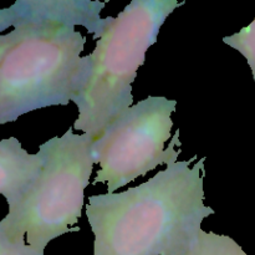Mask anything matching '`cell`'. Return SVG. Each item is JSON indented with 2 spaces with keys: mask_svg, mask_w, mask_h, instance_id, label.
<instances>
[{
  "mask_svg": "<svg viewBox=\"0 0 255 255\" xmlns=\"http://www.w3.org/2000/svg\"><path fill=\"white\" fill-rule=\"evenodd\" d=\"M177 161L139 186L90 196L94 255H183L214 209L204 204V161Z\"/></svg>",
  "mask_w": 255,
  "mask_h": 255,
  "instance_id": "6da1fadb",
  "label": "cell"
},
{
  "mask_svg": "<svg viewBox=\"0 0 255 255\" xmlns=\"http://www.w3.org/2000/svg\"><path fill=\"white\" fill-rule=\"evenodd\" d=\"M186 1L132 0L117 16L105 17L89 55L91 74L74 102L79 116L72 128L97 139L107 126L133 106L132 84L144 64L146 52L157 42L167 17Z\"/></svg>",
  "mask_w": 255,
  "mask_h": 255,
  "instance_id": "7a4b0ae2",
  "label": "cell"
},
{
  "mask_svg": "<svg viewBox=\"0 0 255 255\" xmlns=\"http://www.w3.org/2000/svg\"><path fill=\"white\" fill-rule=\"evenodd\" d=\"M86 37L75 26L30 24L26 36L0 62V126L20 116L76 101L91 74L81 56Z\"/></svg>",
  "mask_w": 255,
  "mask_h": 255,
  "instance_id": "3957f363",
  "label": "cell"
},
{
  "mask_svg": "<svg viewBox=\"0 0 255 255\" xmlns=\"http://www.w3.org/2000/svg\"><path fill=\"white\" fill-rule=\"evenodd\" d=\"M86 133L69 128L40 144L42 167L25 196L9 208L0 227L12 241H25L37 251L66 233L79 232L85 189L94 171L91 146Z\"/></svg>",
  "mask_w": 255,
  "mask_h": 255,
  "instance_id": "277c9868",
  "label": "cell"
},
{
  "mask_svg": "<svg viewBox=\"0 0 255 255\" xmlns=\"http://www.w3.org/2000/svg\"><path fill=\"white\" fill-rule=\"evenodd\" d=\"M176 107V100L148 96L107 126L92 142V158L100 167L92 184L105 183L112 194L161 164L176 163L182 153L179 129L164 147L171 138Z\"/></svg>",
  "mask_w": 255,
  "mask_h": 255,
  "instance_id": "5b68a950",
  "label": "cell"
},
{
  "mask_svg": "<svg viewBox=\"0 0 255 255\" xmlns=\"http://www.w3.org/2000/svg\"><path fill=\"white\" fill-rule=\"evenodd\" d=\"M42 167L39 153L30 154L20 141L9 137L0 141V196L9 208L25 196Z\"/></svg>",
  "mask_w": 255,
  "mask_h": 255,
  "instance_id": "8992f818",
  "label": "cell"
},
{
  "mask_svg": "<svg viewBox=\"0 0 255 255\" xmlns=\"http://www.w3.org/2000/svg\"><path fill=\"white\" fill-rule=\"evenodd\" d=\"M183 255H248L234 239L228 236L204 232L198 233L189 244Z\"/></svg>",
  "mask_w": 255,
  "mask_h": 255,
  "instance_id": "52a82bcc",
  "label": "cell"
},
{
  "mask_svg": "<svg viewBox=\"0 0 255 255\" xmlns=\"http://www.w3.org/2000/svg\"><path fill=\"white\" fill-rule=\"evenodd\" d=\"M223 42L234 50H238V52L246 57L255 82V19L236 34L224 36Z\"/></svg>",
  "mask_w": 255,
  "mask_h": 255,
  "instance_id": "ba28073f",
  "label": "cell"
},
{
  "mask_svg": "<svg viewBox=\"0 0 255 255\" xmlns=\"http://www.w3.org/2000/svg\"><path fill=\"white\" fill-rule=\"evenodd\" d=\"M24 24H26V9L24 0L16 1L9 7L0 9V32L9 27H16Z\"/></svg>",
  "mask_w": 255,
  "mask_h": 255,
  "instance_id": "9c48e42d",
  "label": "cell"
},
{
  "mask_svg": "<svg viewBox=\"0 0 255 255\" xmlns=\"http://www.w3.org/2000/svg\"><path fill=\"white\" fill-rule=\"evenodd\" d=\"M0 255H44V252L32 248L25 241H12L0 227Z\"/></svg>",
  "mask_w": 255,
  "mask_h": 255,
  "instance_id": "30bf717a",
  "label": "cell"
},
{
  "mask_svg": "<svg viewBox=\"0 0 255 255\" xmlns=\"http://www.w3.org/2000/svg\"><path fill=\"white\" fill-rule=\"evenodd\" d=\"M29 30L30 24H24L14 27V30L9 31L7 34L0 35V62H1L2 57L6 55V52L9 51L12 46H15L20 40H22L26 36Z\"/></svg>",
  "mask_w": 255,
  "mask_h": 255,
  "instance_id": "8fae6325",
  "label": "cell"
}]
</instances>
